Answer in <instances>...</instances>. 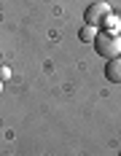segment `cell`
<instances>
[{
  "instance_id": "cell-1",
  "label": "cell",
  "mask_w": 121,
  "mask_h": 156,
  "mask_svg": "<svg viewBox=\"0 0 121 156\" xmlns=\"http://www.w3.org/2000/svg\"><path fill=\"white\" fill-rule=\"evenodd\" d=\"M94 48L100 57L105 59H113V57H121V35L110 30H100L97 38H94Z\"/></svg>"
},
{
  "instance_id": "cell-2",
  "label": "cell",
  "mask_w": 121,
  "mask_h": 156,
  "mask_svg": "<svg viewBox=\"0 0 121 156\" xmlns=\"http://www.w3.org/2000/svg\"><path fill=\"white\" fill-rule=\"evenodd\" d=\"M110 14H113V8L108 5L105 0H94L91 5H86V11H84V22L89 27H97L100 30V24H105V19Z\"/></svg>"
},
{
  "instance_id": "cell-3",
  "label": "cell",
  "mask_w": 121,
  "mask_h": 156,
  "mask_svg": "<svg viewBox=\"0 0 121 156\" xmlns=\"http://www.w3.org/2000/svg\"><path fill=\"white\" fill-rule=\"evenodd\" d=\"M105 78L110 81V83H121V57L108 59V65H105Z\"/></svg>"
},
{
  "instance_id": "cell-4",
  "label": "cell",
  "mask_w": 121,
  "mask_h": 156,
  "mask_svg": "<svg viewBox=\"0 0 121 156\" xmlns=\"http://www.w3.org/2000/svg\"><path fill=\"white\" fill-rule=\"evenodd\" d=\"M97 27H89V24H84V30L78 32V38H81V41H84V43H94V38H97Z\"/></svg>"
},
{
  "instance_id": "cell-5",
  "label": "cell",
  "mask_w": 121,
  "mask_h": 156,
  "mask_svg": "<svg viewBox=\"0 0 121 156\" xmlns=\"http://www.w3.org/2000/svg\"><path fill=\"white\" fill-rule=\"evenodd\" d=\"M8 76H11V70H8V67H0V81H5Z\"/></svg>"
},
{
  "instance_id": "cell-6",
  "label": "cell",
  "mask_w": 121,
  "mask_h": 156,
  "mask_svg": "<svg viewBox=\"0 0 121 156\" xmlns=\"http://www.w3.org/2000/svg\"><path fill=\"white\" fill-rule=\"evenodd\" d=\"M0 94H3V81H0Z\"/></svg>"
},
{
  "instance_id": "cell-7",
  "label": "cell",
  "mask_w": 121,
  "mask_h": 156,
  "mask_svg": "<svg viewBox=\"0 0 121 156\" xmlns=\"http://www.w3.org/2000/svg\"><path fill=\"white\" fill-rule=\"evenodd\" d=\"M0 67H3V62H0Z\"/></svg>"
},
{
  "instance_id": "cell-8",
  "label": "cell",
  "mask_w": 121,
  "mask_h": 156,
  "mask_svg": "<svg viewBox=\"0 0 121 156\" xmlns=\"http://www.w3.org/2000/svg\"><path fill=\"white\" fill-rule=\"evenodd\" d=\"M119 156H121V154H119Z\"/></svg>"
}]
</instances>
